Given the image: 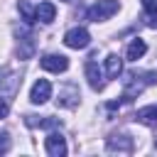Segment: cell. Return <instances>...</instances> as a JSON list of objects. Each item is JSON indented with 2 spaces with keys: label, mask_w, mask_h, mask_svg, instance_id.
<instances>
[{
  "label": "cell",
  "mask_w": 157,
  "mask_h": 157,
  "mask_svg": "<svg viewBox=\"0 0 157 157\" xmlns=\"http://www.w3.org/2000/svg\"><path fill=\"white\" fill-rule=\"evenodd\" d=\"M83 74H86V81H88V86H91L93 91H103L105 81H103V69L98 66V61L88 59L86 66H83Z\"/></svg>",
  "instance_id": "obj_7"
},
{
  "label": "cell",
  "mask_w": 157,
  "mask_h": 157,
  "mask_svg": "<svg viewBox=\"0 0 157 157\" xmlns=\"http://www.w3.org/2000/svg\"><path fill=\"white\" fill-rule=\"evenodd\" d=\"M145 52H147L145 39L135 37V39H130V44H128V49H125V59H128V61H137V59L145 56Z\"/></svg>",
  "instance_id": "obj_13"
},
{
  "label": "cell",
  "mask_w": 157,
  "mask_h": 157,
  "mask_svg": "<svg viewBox=\"0 0 157 157\" xmlns=\"http://www.w3.org/2000/svg\"><path fill=\"white\" fill-rule=\"evenodd\" d=\"M17 12L22 15L25 25H32V22H37V17H34V7L29 5V0H20V2H17Z\"/></svg>",
  "instance_id": "obj_16"
},
{
  "label": "cell",
  "mask_w": 157,
  "mask_h": 157,
  "mask_svg": "<svg viewBox=\"0 0 157 157\" xmlns=\"http://www.w3.org/2000/svg\"><path fill=\"white\" fill-rule=\"evenodd\" d=\"M64 44L69 49H86L91 44V32L86 27H71L66 34H64Z\"/></svg>",
  "instance_id": "obj_3"
},
{
  "label": "cell",
  "mask_w": 157,
  "mask_h": 157,
  "mask_svg": "<svg viewBox=\"0 0 157 157\" xmlns=\"http://www.w3.org/2000/svg\"><path fill=\"white\" fill-rule=\"evenodd\" d=\"M56 103H59L61 108H76V105L81 103L78 86H76V83H66V86H61V88H59V98H56Z\"/></svg>",
  "instance_id": "obj_8"
},
{
  "label": "cell",
  "mask_w": 157,
  "mask_h": 157,
  "mask_svg": "<svg viewBox=\"0 0 157 157\" xmlns=\"http://www.w3.org/2000/svg\"><path fill=\"white\" fill-rule=\"evenodd\" d=\"M52 83L47 81V78H37L34 83H32V88H29V101L34 103V105H42V103H47L49 98H52Z\"/></svg>",
  "instance_id": "obj_5"
},
{
  "label": "cell",
  "mask_w": 157,
  "mask_h": 157,
  "mask_svg": "<svg viewBox=\"0 0 157 157\" xmlns=\"http://www.w3.org/2000/svg\"><path fill=\"white\" fill-rule=\"evenodd\" d=\"M39 64H42V69L49 71V74H64V71L69 69V59H66L64 54H44V56L39 59Z\"/></svg>",
  "instance_id": "obj_6"
},
{
  "label": "cell",
  "mask_w": 157,
  "mask_h": 157,
  "mask_svg": "<svg viewBox=\"0 0 157 157\" xmlns=\"http://www.w3.org/2000/svg\"><path fill=\"white\" fill-rule=\"evenodd\" d=\"M7 113H10V101L0 93V120H2V118H7Z\"/></svg>",
  "instance_id": "obj_19"
},
{
  "label": "cell",
  "mask_w": 157,
  "mask_h": 157,
  "mask_svg": "<svg viewBox=\"0 0 157 157\" xmlns=\"http://www.w3.org/2000/svg\"><path fill=\"white\" fill-rule=\"evenodd\" d=\"M118 10H120V2H118V0H98V2H93V5L86 10V17H88L91 22H105V20H110Z\"/></svg>",
  "instance_id": "obj_1"
},
{
  "label": "cell",
  "mask_w": 157,
  "mask_h": 157,
  "mask_svg": "<svg viewBox=\"0 0 157 157\" xmlns=\"http://www.w3.org/2000/svg\"><path fill=\"white\" fill-rule=\"evenodd\" d=\"M10 147H12V140H10V135H7V132H0V155L10 152Z\"/></svg>",
  "instance_id": "obj_17"
},
{
  "label": "cell",
  "mask_w": 157,
  "mask_h": 157,
  "mask_svg": "<svg viewBox=\"0 0 157 157\" xmlns=\"http://www.w3.org/2000/svg\"><path fill=\"white\" fill-rule=\"evenodd\" d=\"M44 150L49 157H64L69 152V145H66V137L61 132H49L44 137Z\"/></svg>",
  "instance_id": "obj_4"
},
{
  "label": "cell",
  "mask_w": 157,
  "mask_h": 157,
  "mask_svg": "<svg viewBox=\"0 0 157 157\" xmlns=\"http://www.w3.org/2000/svg\"><path fill=\"white\" fill-rule=\"evenodd\" d=\"M142 2V10L147 15H157V0H140Z\"/></svg>",
  "instance_id": "obj_18"
},
{
  "label": "cell",
  "mask_w": 157,
  "mask_h": 157,
  "mask_svg": "<svg viewBox=\"0 0 157 157\" xmlns=\"http://www.w3.org/2000/svg\"><path fill=\"white\" fill-rule=\"evenodd\" d=\"M34 54V42L27 27H22V32H17V56L20 59H29Z\"/></svg>",
  "instance_id": "obj_10"
},
{
  "label": "cell",
  "mask_w": 157,
  "mask_h": 157,
  "mask_svg": "<svg viewBox=\"0 0 157 157\" xmlns=\"http://www.w3.org/2000/svg\"><path fill=\"white\" fill-rule=\"evenodd\" d=\"M61 2H71V0H61Z\"/></svg>",
  "instance_id": "obj_20"
},
{
  "label": "cell",
  "mask_w": 157,
  "mask_h": 157,
  "mask_svg": "<svg viewBox=\"0 0 157 157\" xmlns=\"http://www.w3.org/2000/svg\"><path fill=\"white\" fill-rule=\"evenodd\" d=\"M15 86H17V76L7 66H2L0 69V93H10V91H15Z\"/></svg>",
  "instance_id": "obj_15"
},
{
  "label": "cell",
  "mask_w": 157,
  "mask_h": 157,
  "mask_svg": "<svg viewBox=\"0 0 157 157\" xmlns=\"http://www.w3.org/2000/svg\"><path fill=\"white\" fill-rule=\"evenodd\" d=\"M103 71H105L108 78H118L123 74V59L118 54H108L105 61H103Z\"/></svg>",
  "instance_id": "obj_14"
},
{
  "label": "cell",
  "mask_w": 157,
  "mask_h": 157,
  "mask_svg": "<svg viewBox=\"0 0 157 157\" xmlns=\"http://www.w3.org/2000/svg\"><path fill=\"white\" fill-rule=\"evenodd\" d=\"M34 17H37V22H42V25H52L54 17H56V7H54V2H49V0L39 2V5L34 7Z\"/></svg>",
  "instance_id": "obj_12"
},
{
  "label": "cell",
  "mask_w": 157,
  "mask_h": 157,
  "mask_svg": "<svg viewBox=\"0 0 157 157\" xmlns=\"http://www.w3.org/2000/svg\"><path fill=\"white\" fill-rule=\"evenodd\" d=\"M135 120H137L140 125L157 128V103H150V105H142V108H137V113H135Z\"/></svg>",
  "instance_id": "obj_11"
},
{
  "label": "cell",
  "mask_w": 157,
  "mask_h": 157,
  "mask_svg": "<svg viewBox=\"0 0 157 157\" xmlns=\"http://www.w3.org/2000/svg\"><path fill=\"white\" fill-rule=\"evenodd\" d=\"M155 150H157V140H155Z\"/></svg>",
  "instance_id": "obj_21"
},
{
  "label": "cell",
  "mask_w": 157,
  "mask_h": 157,
  "mask_svg": "<svg viewBox=\"0 0 157 157\" xmlns=\"http://www.w3.org/2000/svg\"><path fill=\"white\" fill-rule=\"evenodd\" d=\"M105 150L108 152H118V155H130L135 150V140L128 132H113L105 140Z\"/></svg>",
  "instance_id": "obj_2"
},
{
  "label": "cell",
  "mask_w": 157,
  "mask_h": 157,
  "mask_svg": "<svg viewBox=\"0 0 157 157\" xmlns=\"http://www.w3.org/2000/svg\"><path fill=\"white\" fill-rule=\"evenodd\" d=\"M145 83H147V81H142L137 74H128V78H125V88H123V101H132V98H137V96L145 91Z\"/></svg>",
  "instance_id": "obj_9"
}]
</instances>
